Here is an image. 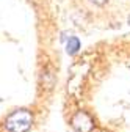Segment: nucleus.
Listing matches in <instances>:
<instances>
[{
    "mask_svg": "<svg viewBox=\"0 0 130 132\" xmlns=\"http://www.w3.org/2000/svg\"><path fill=\"white\" fill-rule=\"evenodd\" d=\"M89 2H92L94 5H105L108 0H89Z\"/></svg>",
    "mask_w": 130,
    "mask_h": 132,
    "instance_id": "nucleus-4",
    "label": "nucleus"
},
{
    "mask_svg": "<svg viewBox=\"0 0 130 132\" xmlns=\"http://www.w3.org/2000/svg\"><path fill=\"white\" fill-rule=\"evenodd\" d=\"M71 126L75 132H91L94 129V120L86 112H77L71 118Z\"/></svg>",
    "mask_w": 130,
    "mask_h": 132,
    "instance_id": "nucleus-2",
    "label": "nucleus"
},
{
    "mask_svg": "<svg viewBox=\"0 0 130 132\" xmlns=\"http://www.w3.org/2000/svg\"><path fill=\"white\" fill-rule=\"evenodd\" d=\"M5 126L10 132H27L33 126V115L25 109H19L6 117Z\"/></svg>",
    "mask_w": 130,
    "mask_h": 132,
    "instance_id": "nucleus-1",
    "label": "nucleus"
},
{
    "mask_svg": "<svg viewBox=\"0 0 130 132\" xmlns=\"http://www.w3.org/2000/svg\"><path fill=\"white\" fill-rule=\"evenodd\" d=\"M128 25H130V16H128Z\"/></svg>",
    "mask_w": 130,
    "mask_h": 132,
    "instance_id": "nucleus-5",
    "label": "nucleus"
},
{
    "mask_svg": "<svg viewBox=\"0 0 130 132\" xmlns=\"http://www.w3.org/2000/svg\"><path fill=\"white\" fill-rule=\"evenodd\" d=\"M78 51H80V39L75 38V36L69 38V41H68V44H66V52H68L69 55H75Z\"/></svg>",
    "mask_w": 130,
    "mask_h": 132,
    "instance_id": "nucleus-3",
    "label": "nucleus"
}]
</instances>
